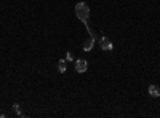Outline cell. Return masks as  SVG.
<instances>
[{"label":"cell","instance_id":"6da1fadb","mask_svg":"<svg viewBox=\"0 0 160 118\" xmlns=\"http://www.w3.org/2000/svg\"><path fill=\"white\" fill-rule=\"evenodd\" d=\"M75 15H77V18H78L80 21H82V22L85 24V27H87V31H88L90 37H91V38H95V40H96V34L93 32V31L90 29V26H88V18H90V8L87 7V3H83V2L77 3V5H75Z\"/></svg>","mask_w":160,"mask_h":118},{"label":"cell","instance_id":"7a4b0ae2","mask_svg":"<svg viewBox=\"0 0 160 118\" xmlns=\"http://www.w3.org/2000/svg\"><path fill=\"white\" fill-rule=\"evenodd\" d=\"M87 69H88V62H87L85 59H77V61H75V70H77L78 73L87 72Z\"/></svg>","mask_w":160,"mask_h":118},{"label":"cell","instance_id":"3957f363","mask_svg":"<svg viewBox=\"0 0 160 118\" xmlns=\"http://www.w3.org/2000/svg\"><path fill=\"white\" fill-rule=\"evenodd\" d=\"M101 50L104 51H111L112 50V43L108 37H101Z\"/></svg>","mask_w":160,"mask_h":118},{"label":"cell","instance_id":"277c9868","mask_svg":"<svg viewBox=\"0 0 160 118\" xmlns=\"http://www.w3.org/2000/svg\"><path fill=\"white\" fill-rule=\"evenodd\" d=\"M149 94H151L152 97H158V96H160V88H158L157 85H151V86H149Z\"/></svg>","mask_w":160,"mask_h":118},{"label":"cell","instance_id":"5b68a950","mask_svg":"<svg viewBox=\"0 0 160 118\" xmlns=\"http://www.w3.org/2000/svg\"><path fill=\"white\" fill-rule=\"evenodd\" d=\"M93 43H95V38H91V37H90L88 40L85 42V45H83V50H85V51H90V50L93 48Z\"/></svg>","mask_w":160,"mask_h":118},{"label":"cell","instance_id":"8992f818","mask_svg":"<svg viewBox=\"0 0 160 118\" xmlns=\"http://www.w3.org/2000/svg\"><path fill=\"white\" fill-rule=\"evenodd\" d=\"M58 70H59L61 73H64V72H66V61H64V59L58 62Z\"/></svg>","mask_w":160,"mask_h":118},{"label":"cell","instance_id":"52a82bcc","mask_svg":"<svg viewBox=\"0 0 160 118\" xmlns=\"http://www.w3.org/2000/svg\"><path fill=\"white\" fill-rule=\"evenodd\" d=\"M13 109H15V112H16L19 116H22V112H21V109H19V106H18V104H15V106H13Z\"/></svg>","mask_w":160,"mask_h":118},{"label":"cell","instance_id":"ba28073f","mask_svg":"<svg viewBox=\"0 0 160 118\" xmlns=\"http://www.w3.org/2000/svg\"><path fill=\"white\" fill-rule=\"evenodd\" d=\"M66 59H68V61H72L74 58H72V54H71V53H68V54H66Z\"/></svg>","mask_w":160,"mask_h":118}]
</instances>
